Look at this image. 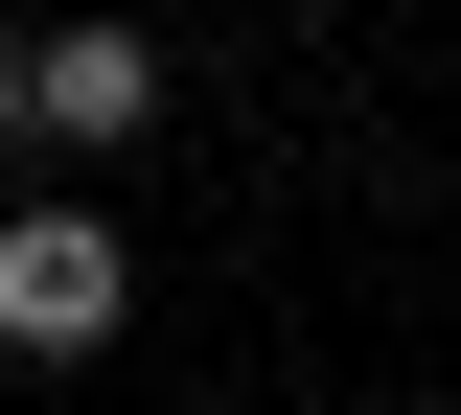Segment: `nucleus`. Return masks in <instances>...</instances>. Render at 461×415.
<instances>
[{
    "label": "nucleus",
    "mask_w": 461,
    "mask_h": 415,
    "mask_svg": "<svg viewBox=\"0 0 461 415\" xmlns=\"http://www.w3.org/2000/svg\"><path fill=\"white\" fill-rule=\"evenodd\" d=\"M162 116V47L139 23H47V47H0V139H139Z\"/></svg>",
    "instance_id": "nucleus-2"
},
{
    "label": "nucleus",
    "mask_w": 461,
    "mask_h": 415,
    "mask_svg": "<svg viewBox=\"0 0 461 415\" xmlns=\"http://www.w3.org/2000/svg\"><path fill=\"white\" fill-rule=\"evenodd\" d=\"M115 300H139V277H115L93 208H0V347H23V369H93Z\"/></svg>",
    "instance_id": "nucleus-1"
}]
</instances>
